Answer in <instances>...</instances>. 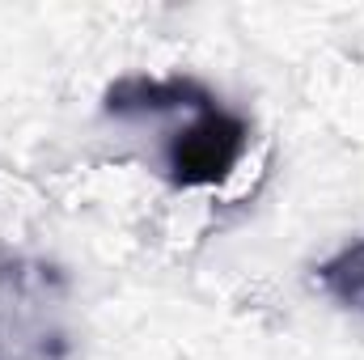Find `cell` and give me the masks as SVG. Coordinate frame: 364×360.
<instances>
[{"instance_id": "6da1fadb", "label": "cell", "mask_w": 364, "mask_h": 360, "mask_svg": "<svg viewBox=\"0 0 364 360\" xmlns=\"http://www.w3.org/2000/svg\"><path fill=\"white\" fill-rule=\"evenodd\" d=\"M250 140V127L242 115L225 106L199 110V119L178 132L166 149V174L174 186H216L233 174Z\"/></svg>"}, {"instance_id": "7a4b0ae2", "label": "cell", "mask_w": 364, "mask_h": 360, "mask_svg": "<svg viewBox=\"0 0 364 360\" xmlns=\"http://www.w3.org/2000/svg\"><path fill=\"white\" fill-rule=\"evenodd\" d=\"M208 110L216 106L212 90L195 77H123L114 81L106 97H102V110L106 115H119V119H132V115H161V110Z\"/></svg>"}, {"instance_id": "3957f363", "label": "cell", "mask_w": 364, "mask_h": 360, "mask_svg": "<svg viewBox=\"0 0 364 360\" xmlns=\"http://www.w3.org/2000/svg\"><path fill=\"white\" fill-rule=\"evenodd\" d=\"M318 284L348 309L364 314V238L318 263Z\"/></svg>"}]
</instances>
